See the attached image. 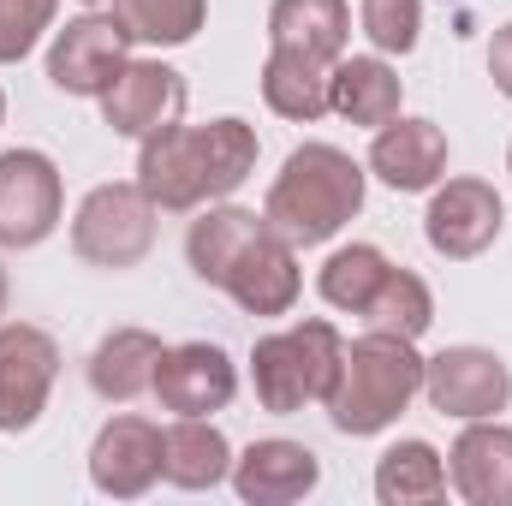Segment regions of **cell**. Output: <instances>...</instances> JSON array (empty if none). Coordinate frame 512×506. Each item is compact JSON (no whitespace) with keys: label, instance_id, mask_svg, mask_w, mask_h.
I'll use <instances>...</instances> for the list:
<instances>
[{"label":"cell","instance_id":"obj_1","mask_svg":"<svg viewBox=\"0 0 512 506\" xmlns=\"http://www.w3.org/2000/svg\"><path fill=\"white\" fill-rule=\"evenodd\" d=\"M262 137L251 120L227 114L209 126H161L137 143V191L161 215H197L203 203H227L256 173Z\"/></svg>","mask_w":512,"mask_h":506},{"label":"cell","instance_id":"obj_2","mask_svg":"<svg viewBox=\"0 0 512 506\" xmlns=\"http://www.w3.org/2000/svg\"><path fill=\"white\" fill-rule=\"evenodd\" d=\"M364 185H370V167L352 161L340 143H298L262 197V221L298 251L328 245L364 215Z\"/></svg>","mask_w":512,"mask_h":506},{"label":"cell","instance_id":"obj_3","mask_svg":"<svg viewBox=\"0 0 512 506\" xmlns=\"http://www.w3.org/2000/svg\"><path fill=\"white\" fill-rule=\"evenodd\" d=\"M411 399H423V358H417V340H399V334L370 328V334L346 340L340 376L328 387L322 411H328V423H334L340 435L364 441V435L393 429V423L411 411Z\"/></svg>","mask_w":512,"mask_h":506},{"label":"cell","instance_id":"obj_4","mask_svg":"<svg viewBox=\"0 0 512 506\" xmlns=\"http://www.w3.org/2000/svg\"><path fill=\"white\" fill-rule=\"evenodd\" d=\"M340 328L310 316V322H292V328H274L251 346V387L256 405L274 411V417H292L304 405H322L328 387L340 376Z\"/></svg>","mask_w":512,"mask_h":506},{"label":"cell","instance_id":"obj_5","mask_svg":"<svg viewBox=\"0 0 512 506\" xmlns=\"http://www.w3.org/2000/svg\"><path fill=\"white\" fill-rule=\"evenodd\" d=\"M155 203L137 191V179H114L84 191V203L72 209V251L90 268H137L155 251Z\"/></svg>","mask_w":512,"mask_h":506},{"label":"cell","instance_id":"obj_6","mask_svg":"<svg viewBox=\"0 0 512 506\" xmlns=\"http://www.w3.org/2000/svg\"><path fill=\"white\" fill-rule=\"evenodd\" d=\"M131 30L114 18V6H90V12H78V18H66L60 30H54V42H48V84L60 90V96H84V102H96L114 78H120V66L131 60Z\"/></svg>","mask_w":512,"mask_h":506},{"label":"cell","instance_id":"obj_7","mask_svg":"<svg viewBox=\"0 0 512 506\" xmlns=\"http://www.w3.org/2000/svg\"><path fill=\"white\" fill-rule=\"evenodd\" d=\"M66 221V179L42 149H0V251H36Z\"/></svg>","mask_w":512,"mask_h":506},{"label":"cell","instance_id":"obj_8","mask_svg":"<svg viewBox=\"0 0 512 506\" xmlns=\"http://www.w3.org/2000/svg\"><path fill=\"white\" fill-rule=\"evenodd\" d=\"M423 399H429V411H441L453 423L501 417L512 405V370L489 346H447V352L423 358Z\"/></svg>","mask_w":512,"mask_h":506},{"label":"cell","instance_id":"obj_9","mask_svg":"<svg viewBox=\"0 0 512 506\" xmlns=\"http://www.w3.org/2000/svg\"><path fill=\"white\" fill-rule=\"evenodd\" d=\"M60 381V346L36 322H0V435L36 429Z\"/></svg>","mask_w":512,"mask_h":506},{"label":"cell","instance_id":"obj_10","mask_svg":"<svg viewBox=\"0 0 512 506\" xmlns=\"http://www.w3.org/2000/svg\"><path fill=\"white\" fill-rule=\"evenodd\" d=\"M507 227V203L489 179H441L429 191V209H423V239L429 251L447 256V262H471L483 256Z\"/></svg>","mask_w":512,"mask_h":506},{"label":"cell","instance_id":"obj_11","mask_svg":"<svg viewBox=\"0 0 512 506\" xmlns=\"http://www.w3.org/2000/svg\"><path fill=\"white\" fill-rule=\"evenodd\" d=\"M149 393L173 417H215L239 393V364L215 340H185V346H167L161 352V370H155V387Z\"/></svg>","mask_w":512,"mask_h":506},{"label":"cell","instance_id":"obj_12","mask_svg":"<svg viewBox=\"0 0 512 506\" xmlns=\"http://www.w3.org/2000/svg\"><path fill=\"white\" fill-rule=\"evenodd\" d=\"M96 102H102V126L114 131V137L143 143L149 131L173 126V120L185 114V78H179L167 60H137V54H131L126 66H120V78H114Z\"/></svg>","mask_w":512,"mask_h":506},{"label":"cell","instance_id":"obj_13","mask_svg":"<svg viewBox=\"0 0 512 506\" xmlns=\"http://www.w3.org/2000/svg\"><path fill=\"white\" fill-rule=\"evenodd\" d=\"M90 483L108 501H137L161 483V423L149 417H108L90 441Z\"/></svg>","mask_w":512,"mask_h":506},{"label":"cell","instance_id":"obj_14","mask_svg":"<svg viewBox=\"0 0 512 506\" xmlns=\"http://www.w3.org/2000/svg\"><path fill=\"white\" fill-rule=\"evenodd\" d=\"M227 483H233V495L245 506H292L322 489V459L304 441L268 435V441H251L245 453H233V477Z\"/></svg>","mask_w":512,"mask_h":506},{"label":"cell","instance_id":"obj_15","mask_svg":"<svg viewBox=\"0 0 512 506\" xmlns=\"http://www.w3.org/2000/svg\"><path fill=\"white\" fill-rule=\"evenodd\" d=\"M221 292L245 310V316H292L298 292H304V268H298V245H286L274 227H262L239 262L227 268Z\"/></svg>","mask_w":512,"mask_h":506},{"label":"cell","instance_id":"obj_16","mask_svg":"<svg viewBox=\"0 0 512 506\" xmlns=\"http://www.w3.org/2000/svg\"><path fill=\"white\" fill-rule=\"evenodd\" d=\"M447 489L465 506H512V429L501 417H477L447 447Z\"/></svg>","mask_w":512,"mask_h":506},{"label":"cell","instance_id":"obj_17","mask_svg":"<svg viewBox=\"0 0 512 506\" xmlns=\"http://www.w3.org/2000/svg\"><path fill=\"white\" fill-rule=\"evenodd\" d=\"M387 191H435L447 179V131L435 120H387L370 137V161H364Z\"/></svg>","mask_w":512,"mask_h":506},{"label":"cell","instance_id":"obj_18","mask_svg":"<svg viewBox=\"0 0 512 506\" xmlns=\"http://www.w3.org/2000/svg\"><path fill=\"white\" fill-rule=\"evenodd\" d=\"M405 84L393 72L387 54H340L328 72V114H340L346 126L382 131L387 120H399Z\"/></svg>","mask_w":512,"mask_h":506},{"label":"cell","instance_id":"obj_19","mask_svg":"<svg viewBox=\"0 0 512 506\" xmlns=\"http://www.w3.org/2000/svg\"><path fill=\"white\" fill-rule=\"evenodd\" d=\"M161 477L185 495L221 489L233 477V441L221 435L215 417H173L161 429Z\"/></svg>","mask_w":512,"mask_h":506},{"label":"cell","instance_id":"obj_20","mask_svg":"<svg viewBox=\"0 0 512 506\" xmlns=\"http://www.w3.org/2000/svg\"><path fill=\"white\" fill-rule=\"evenodd\" d=\"M352 42V6L346 0H274L268 6V48L310 54L334 66Z\"/></svg>","mask_w":512,"mask_h":506},{"label":"cell","instance_id":"obj_21","mask_svg":"<svg viewBox=\"0 0 512 506\" xmlns=\"http://www.w3.org/2000/svg\"><path fill=\"white\" fill-rule=\"evenodd\" d=\"M161 352H167L161 334H149V328H114V334L90 352V387H96V399H108V405L143 399V393L155 387Z\"/></svg>","mask_w":512,"mask_h":506},{"label":"cell","instance_id":"obj_22","mask_svg":"<svg viewBox=\"0 0 512 506\" xmlns=\"http://www.w3.org/2000/svg\"><path fill=\"white\" fill-rule=\"evenodd\" d=\"M262 227H268V221H262L256 209H239V203H203L197 221H191V233H185V262H191V274H197L203 286H221L227 268L239 262V251L251 245Z\"/></svg>","mask_w":512,"mask_h":506},{"label":"cell","instance_id":"obj_23","mask_svg":"<svg viewBox=\"0 0 512 506\" xmlns=\"http://www.w3.org/2000/svg\"><path fill=\"white\" fill-rule=\"evenodd\" d=\"M328 72L334 66H322L310 54L268 48V60H262V102H268V114H280L292 126H316L328 114Z\"/></svg>","mask_w":512,"mask_h":506},{"label":"cell","instance_id":"obj_24","mask_svg":"<svg viewBox=\"0 0 512 506\" xmlns=\"http://www.w3.org/2000/svg\"><path fill=\"white\" fill-rule=\"evenodd\" d=\"M376 501L382 506L447 501V453H435L429 441H393L376 459Z\"/></svg>","mask_w":512,"mask_h":506},{"label":"cell","instance_id":"obj_25","mask_svg":"<svg viewBox=\"0 0 512 506\" xmlns=\"http://www.w3.org/2000/svg\"><path fill=\"white\" fill-rule=\"evenodd\" d=\"M387 251L382 245H340V251L328 256L322 268H316V292H322V304L328 310H340V316H364L370 310V298H376V286L387 280Z\"/></svg>","mask_w":512,"mask_h":506},{"label":"cell","instance_id":"obj_26","mask_svg":"<svg viewBox=\"0 0 512 506\" xmlns=\"http://www.w3.org/2000/svg\"><path fill=\"white\" fill-rule=\"evenodd\" d=\"M364 322L382 328V334H399V340H423L429 322H435V292H429V280L393 262L387 280L376 286V298H370V310H364Z\"/></svg>","mask_w":512,"mask_h":506},{"label":"cell","instance_id":"obj_27","mask_svg":"<svg viewBox=\"0 0 512 506\" xmlns=\"http://www.w3.org/2000/svg\"><path fill=\"white\" fill-rule=\"evenodd\" d=\"M114 18L143 48H185V42H197L209 0H114Z\"/></svg>","mask_w":512,"mask_h":506},{"label":"cell","instance_id":"obj_28","mask_svg":"<svg viewBox=\"0 0 512 506\" xmlns=\"http://www.w3.org/2000/svg\"><path fill=\"white\" fill-rule=\"evenodd\" d=\"M358 24L376 54H411L423 42V0H358Z\"/></svg>","mask_w":512,"mask_h":506},{"label":"cell","instance_id":"obj_29","mask_svg":"<svg viewBox=\"0 0 512 506\" xmlns=\"http://www.w3.org/2000/svg\"><path fill=\"white\" fill-rule=\"evenodd\" d=\"M60 18V0H0V66H18Z\"/></svg>","mask_w":512,"mask_h":506},{"label":"cell","instance_id":"obj_30","mask_svg":"<svg viewBox=\"0 0 512 506\" xmlns=\"http://www.w3.org/2000/svg\"><path fill=\"white\" fill-rule=\"evenodd\" d=\"M489 78H495V90L512 102V24H501L489 36Z\"/></svg>","mask_w":512,"mask_h":506},{"label":"cell","instance_id":"obj_31","mask_svg":"<svg viewBox=\"0 0 512 506\" xmlns=\"http://www.w3.org/2000/svg\"><path fill=\"white\" fill-rule=\"evenodd\" d=\"M6 298H12V280H6V262H0V316H6Z\"/></svg>","mask_w":512,"mask_h":506},{"label":"cell","instance_id":"obj_32","mask_svg":"<svg viewBox=\"0 0 512 506\" xmlns=\"http://www.w3.org/2000/svg\"><path fill=\"white\" fill-rule=\"evenodd\" d=\"M84 6H114V0H84Z\"/></svg>","mask_w":512,"mask_h":506},{"label":"cell","instance_id":"obj_33","mask_svg":"<svg viewBox=\"0 0 512 506\" xmlns=\"http://www.w3.org/2000/svg\"><path fill=\"white\" fill-rule=\"evenodd\" d=\"M0 120H6V96H0Z\"/></svg>","mask_w":512,"mask_h":506},{"label":"cell","instance_id":"obj_34","mask_svg":"<svg viewBox=\"0 0 512 506\" xmlns=\"http://www.w3.org/2000/svg\"><path fill=\"white\" fill-rule=\"evenodd\" d=\"M507 173H512V149H507Z\"/></svg>","mask_w":512,"mask_h":506}]
</instances>
